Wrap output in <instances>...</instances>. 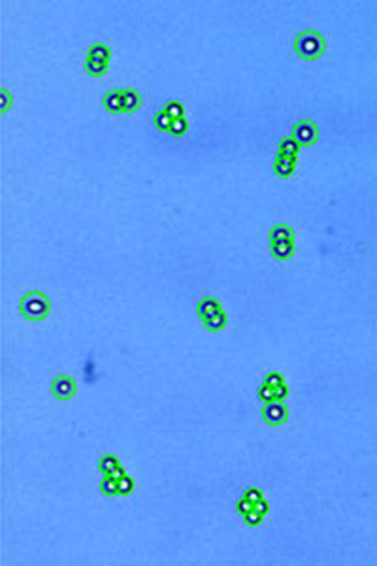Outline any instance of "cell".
Masks as SVG:
<instances>
[{"label":"cell","instance_id":"5bb4252c","mask_svg":"<svg viewBox=\"0 0 377 566\" xmlns=\"http://www.w3.org/2000/svg\"><path fill=\"white\" fill-rule=\"evenodd\" d=\"M87 59L110 62L112 61V50H110L106 44H93L91 47H89V51H87Z\"/></svg>","mask_w":377,"mask_h":566},{"label":"cell","instance_id":"5b68a950","mask_svg":"<svg viewBox=\"0 0 377 566\" xmlns=\"http://www.w3.org/2000/svg\"><path fill=\"white\" fill-rule=\"evenodd\" d=\"M76 391H78V383L72 376H66V374H61L57 376L55 380L51 381V395L57 398V400H70L74 397Z\"/></svg>","mask_w":377,"mask_h":566},{"label":"cell","instance_id":"cb8c5ba5","mask_svg":"<svg viewBox=\"0 0 377 566\" xmlns=\"http://www.w3.org/2000/svg\"><path fill=\"white\" fill-rule=\"evenodd\" d=\"M243 498H247L249 502H253V506H255L264 497H262V491H260V489H257V487H247V489L243 491Z\"/></svg>","mask_w":377,"mask_h":566},{"label":"cell","instance_id":"7c38bea8","mask_svg":"<svg viewBox=\"0 0 377 566\" xmlns=\"http://www.w3.org/2000/svg\"><path fill=\"white\" fill-rule=\"evenodd\" d=\"M202 323H204V329L210 330V332H221L227 327V313H224V310L211 313L210 317L202 319Z\"/></svg>","mask_w":377,"mask_h":566},{"label":"cell","instance_id":"6da1fadb","mask_svg":"<svg viewBox=\"0 0 377 566\" xmlns=\"http://www.w3.org/2000/svg\"><path fill=\"white\" fill-rule=\"evenodd\" d=\"M19 311L27 321L38 323L51 313V300L42 291H29L23 294V299L19 302Z\"/></svg>","mask_w":377,"mask_h":566},{"label":"cell","instance_id":"277c9868","mask_svg":"<svg viewBox=\"0 0 377 566\" xmlns=\"http://www.w3.org/2000/svg\"><path fill=\"white\" fill-rule=\"evenodd\" d=\"M292 138L296 140L300 145H313L319 140V129L313 121L309 119H302L292 127Z\"/></svg>","mask_w":377,"mask_h":566},{"label":"cell","instance_id":"ffe728a7","mask_svg":"<svg viewBox=\"0 0 377 566\" xmlns=\"http://www.w3.org/2000/svg\"><path fill=\"white\" fill-rule=\"evenodd\" d=\"M164 112H166L172 119L185 117V106H183L181 102H178V100H170V102H166V106H164Z\"/></svg>","mask_w":377,"mask_h":566},{"label":"cell","instance_id":"7402d4cb","mask_svg":"<svg viewBox=\"0 0 377 566\" xmlns=\"http://www.w3.org/2000/svg\"><path fill=\"white\" fill-rule=\"evenodd\" d=\"M132 491H134V479L130 476H124V478L119 479V495L121 497H129Z\"/></svg>","mask_w":377,"mask_h":566},{"label":"cell","instance_id":"e0dca14e","mask_svg":"<svg viewBox=\"0 0 377 566\" xmlns=\"http://www.w3.org/2000/svg\"><path fill=\"white\" fill-rule=\"evenodd\" d=\"M100 493L106 497H117L119 495V481L112 476H104L100 481Z\"/></svg>","mask_w":377,"mask_h":566},{"label":"cell","instance_id":"603a6c76","mask_svg":"<svg viewBox=\"0 0 377 566\" xmlns=\"http://www.w3.org/2000/svg\"><path fill=\"white\" fill-rule=\"evenodd\" d=\"M262 513H259V511L255 510H251V511H247V513H245V515H243V521H245V525H249V527H257V525H260V523H262Z\"/></svg>","mask_w":377,"mask_h":566},{"label":"cell","instance_id":"52a82bcc","mask_svg":"<svg viewBox=\"0 0 377 566\" xmlns=\"http://www.w3.org/2000/svg\"><path fill=\"white\" fill-rule=\"evenodd\" d=\"M294 170H296V159L283 155L275 157V161H273V174H275V178H281V180L291 178L294 174Z\"/></svg>","mask_w":377,"mask_h":566},{"label":"cell","instance_id":"4fadbf2b","mask_svg":"<svg viewBox=\"0 0 377 566\" xmlns=\"http://www.w3.org/2000/svg\"><path fill=\"white\" fill-rule=\"evenodd\" d=\"M300 147H302V145H300L292 136H285V138H281V142H279V145H278V150H279L278 155L296 159L298 153H300Z\"/></svg>","mask_w":377,"mask_h":566},{"label":"cell","instance_id":"f1b7e54d","mask_svg":"<svg viewBox=\"0 0 377 566\" xmlns=\"http://www.w3.org/2000/svg\"><path fill=\"white\" fill-rule=\"evenodd\" d=\"M255 510L259 511V513H262V515H266V513L270 511V504H268L264 498H262V500H259V502L255 504Z\"/></svg>","mask_w":377,"mask_h":566},{"label":"cell","instance_id":"44dd1931","mask_svg":"<svg viewBox=\"0 0 377 566\" xmlns=\"http://www.w3.org/2000/svg\"><path fill=\"white\" fill-rule=\"evenodd\" d=\"M257 397H259L260 402H272V400H275V389L270 385H266V383H262V385L259 387V391H257Z\"/></svg>","mask_w":377,"mask_h":566},{"label":"cell","instance_id":"ac0fdd59","mask_svg":"<svg viewBox=\"0 0 377 566\" xmlns=\"http://www.w3.org/2000/svg\"><path fill=\"white\" fill-rule=\"evenodd\" d=\"M153 123H155V127H157L159 131H162V132H170V127H172L173 119L170 117V115H168V113L164 112V108H162L161 112H157V113H155Z\"/></svg>","mask_w":377,"mask_h":566},{"label":"cell","instance_id":"9c48e42d","mask_svg":"<svg viewBox=\"0 0 377 566\" xmlns=\"http://www.w3.org/2000/svg\"><path fill=\"white\" fill-rule=\"evenodd\" d=\"M270 253H272L273 259L278 261H291L294 253H296V245L294 242H278V243H270Z\"/></svg>","mask_w":377,"mask_h":566},{"label":"cell","instance_id":"f546056e","mask_svg":"<svg viewBox=\"0 0 377 566\" xmlns=\"http://www.w3.org/2000/svg\"><path fill=\"white\" fill-rule=\"evenodd\" d=\"M124 476H127V472H124V468L121 466V464H119V466L115 468V470H113V472H112V478H115V479H117V481H119V479H121V478H124Z\"/></svg>","mask_w":377,"mask_h":566},{"label":"cell","instance_id":"ba28073f","mask_svg":"<svg viewBox=\"0 0 377 566\" xmlns=\"http://www.w3.org/2000/svg\"><path fill=\"white\" fill-rule=\"evenodd\" d=\"M142 93L138 89L127 87L123 89V112L124 113H134L142 108Z\"/></svg>","mask_w":377,"mask_h":566},{"label":"cell","instance_id":"484cf974","mask_svg":"<svg viewBox=\"0 0 377 566\" xmlns=\"http://www.w3.org/2000/svg\"><path fill=\"white\" fill-rule=\"evenodd\" d=\"M236 508H238V511H240L241 515H245L247 511L253 510L255 506H253V502H249L247 498H243V497H241L240 500H238V504H236Z\"/></svg>","mask_w":377,"mask_h":566},{"label":"cell","instance_id":"83f0119b","mask_svg":"<svg viewBox=\"0 0 377 566\" xmlns=\"http://www.w3.org/2000/svg\"><path fill=\"white\" fill-rule=\"evenodd\" d=\"M287 397H289V387H287V383L275 387V400H279V402H285V398H287Z\"/></svg>","mask_w":377,"mask_h":566},{"label":"cell","instance_id":"d4e9b609","mask_svg":"<svg viewBox=\"0 0 377 566\" xmlns=\"http://www.w3.org/2000/svg\"><path fill=\"white\" fill-rule=\"evenodd\" d=\"M264 383H266V385H270V387H273V389H275V387L283 385L285 380H283V376H281L279 372H270V374H266Z\"/></svg>","mask_w":377,"mask_h":566},{"label":"cell","instance_id":"d6986e66","mask_svg":"<svg viewBox=\"0 0 377 566\" xmlns=\"http://www.w3.org/2000/svg\"><path fill=\"white\" fill-rule=\"evenodd\" d=\"M189 121H187L185 117H180V119H173L172 127H170V132L168 134H172L173 138H180V136H185L187 132H189Z\"/></svg>","mask_w":377,"mask_h":566},{"label":"cell","instance_id":"2e32d148","mask_svg":"<svg viewBox=\"0 0 377 566\" xmlns=\"http://www.w3.org/2000/svg\"><path fill=\"white\" fill-rule=\"evenodd\" d=\"M121 462L117 460V457L113 455H102L98 459V470L102 472V476H112V472L119 466Z\"/></svg>","mask_w":377,"mask_h":566},{"label":"cell","instance_id":"9a60e30c","mask_svg":"<svg viewBox=\"0 0 377 566\" xmlns=\"http://www.w3.org/2000/svg\"><path fill=\"white\" fill-rule=\"evenodd\" d=\"M83 68H85V72L91 76V78H102V76L108 72V68H110V62L85 59V62H83Z\"/></svg>","mask_w":377,"mask_h":566},{"label":"cell","instance_id":"8fae6325","mask_svg":"<svg viewBox=\"0 0 377 566\" xmlns=\"http://www.w3.org/2000/svg\"><path fill=\"white\" fill-rule=\"evenodd\" d=\"M268 238H270V243L294 242V230L289 225H273L268 232Z\"/></svg>","mask_w":377,"mask_h":566},{"label":"cell","instance_id":"7a4b0ae2","mask_svg":"<svg viewBox=\"0 0 377 566\" xmlns=\"http://www.w3.org/2000/svg\"><path fill=\"white\" fill-rule=\"evenodd\" d=\"M324 47H326L324 36L321 32L311 31V29L298 32L296 38H294V51H296L298 57H302L306 61L319 59L324 53Z\"/></svg>","mask_w":377,"mask_h":566},{"label":"cell","instance_id":"3957f363","mask_svg":"<svg viewBox=\"0 0 377 566\" xmlns=\"http://www.w3.org/2000/svg\"><path fill=\"white\" fill-rule=\"evenodd\" d=\"M260 417H262V421H264L266 425H270V427H281V425H285L287 423V419H289V410H287V406H285L283 402L272 400V402H266V404L262 406Z\"/></svg>","mask_w":377,"mask_h":566},{"label":"cell","instance_id":"30bf717a","mask_svg":"<svg viewBox=\"0 0 377 566\" xmlns=\"http://www.w3.org/2000/svg\"><path fill=\"white\" fill-rule=\"evenodd\" d=\"M221 310H223L221 302L217 299H213V297H204V299L198 300V304H196V313L200 319L210 317L211 313H217V311H221Z\"/></svg>","mask_w":377,"mask_h":566},{"label":"cell","instance_id":"8992f818","mask_svg":"<svg viewBox=\"0 0 377 566\" xmlns=\"http://www.w3.org/2000/svg\"><path fill=\"white\" fill-rule=\"evenodd\" d=\"M102 106L106 108V112L113 113V115H117V113L123 112V89H112V91H108V93L104 94V99H102Z\"/></svg>","mask_w":377,"mask_h":566},{"label":"cell","instance_id":"4316f807","mask_svg":"<svg viewBox=\"0 0 377 566\" xmlns=\"http://www.w3.org/2000/svg\"><path fill=\"white\" fill-rule=\"evenodd\" d=\"M0 96H2V106H0V110L6 112L8 108L12 106V94L8 93L6 89H2V91H0Z\"/></svg>","mask_w":377,"mask_h":566}]
</instances>
